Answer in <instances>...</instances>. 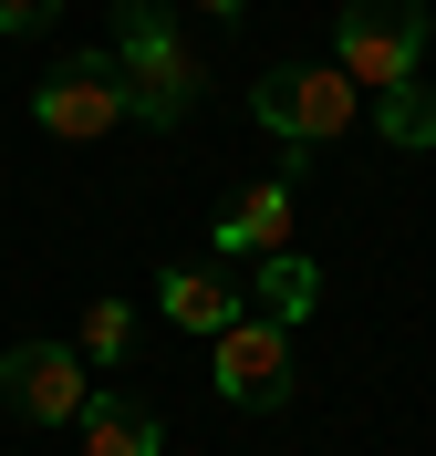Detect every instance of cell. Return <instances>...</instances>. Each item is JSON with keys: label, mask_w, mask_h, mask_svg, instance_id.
I'll return each mask as SVG.
<instances>
[{"label": "cell", "mask_w": 436, "mask_h": 456, "mask_svg": "<svg viewBox=\"0 0 436 456\" xmlns=\"http://www.w3.org/2000/svg\"><path fill=\"white\" fill-rule=\"evenodd\" d=\"M239 290H250V312H260V322H281V332H301V322L322 312V270H312L301 249H270Z\"/></svg>", "instance_id": "cell-9"}, {"label": "cell", "mask_w": 436, "mask_h": 456, "mask_svg": "<svg viewBox=\"0 0 436 456\" xmlns=\"http://www.w3.org/2000/svg\"><path fill=\"white\" fill-rule=\"evenodd\" d=\"M125 342H136V301H94L73 353H84V363H125Z\"/></svg>", "instance_id": "cell-12"}, {"label": "cell", "mask_w": 436, "mask_h": 456, "mask_svg": "<svg viewBox=\"0 0 436 456\" xmlns=\"http://www.w3.org/2000/svg\"><path fill=\"white\" fill-rule=\"evenodd\" d=\"M250 114H260L291 156H312V145H333L343 125H364V94L343 84V62H270L260 84H250Z\"/></svg>", "instance_id": "cell-3"}, {"label": "cell", "mask_w": 436, "mask_h": 456, "mask_svg": "<svg viewBox=\"0 0 436 456\" xmlns=\"http://www.w3.org/2000/svg\"><path fill=\"white\" fill-rule=\"evenodd\" d=\"M0 404H11L21 426H84L94 363L73 342H11V353H0Z\"/></svg>", "instance_id": "cell-5"}, {"label": "cell", "mask_w": 436, "mask_h": 456, "mask_svg": "<svg viewBox=\"0 0 436 456\" xmlns=\"http://www.w3.org/2000/svg\"><path fill=\"white\" fill-rule=\"evenodd\" d=\"M125 114H136V104H125V62H115V53H62L53 73H42V94H31V125L62 135V145L115 135Z\"/></svg>", "instance_id": "cell-4"}, {"label": "cell", "mask_w": 436, "mask_h": 456, "mask_svg": "<svg viewBox=\"0 0 436 456\" xmlns=\"http://www.w3.org/2000/svg\"><path fill=\"white\" fill-rule=\"evenodd\" d=\"M333 62H343V84L364 104L415 84V62H426V0H333Z\"/></svg>", "instance_id": "cell-2"}, {"label": "cell", "mask_w": 436, "mask_h": 456, "mask_svg": "<svg viewBox=\"0 0 436 456\" xmlns=\"http://www.w3.org/2000/svg\"><path fill=\"white\" fill-rule=\"evenodd\" d=\"M62 0H0V31H53Z\"/></svg>", "instance_id": "cell-13"}, {"label": "cell", "mask_w": 436, "mask_h": 456, "mask_svg": "<svg viewBox=\"0 0 436 456\" xmlns=\"http://www.w3.org/2000/svg\"><path fill=\"white\" fill-rule=\"evenodd\" d=\"M198 11H218V21H239V11H250V0H198Z\"/></svg>", "instance_id": "cell-14"}, {"label": "cell", "mask_w": 436, "mask_h": 456, "mask_svg": "<svg viewBox=\"0 0 436 456\" xmlns=\"http://www.w3.org/2000/svg\"><path fill=\"white\" fill-rule=\"evenodd\" d=\"M291 384H301V363H291V332L281 322H229L218 332V395L239 404V415H270V404H291Z\"/></svg>", "instance_id": "cell-6"}, {"label": "cell", "mask_w": 436, "mask_h": 456, "mask_svg": "<svg viewBox=\"0 0 436 456\" xmlns=\"http://www.w3.org/2000/svg\"><path fill=\"white\" fill-rule=\"evenodd\" d=\"M364 125H374L384 145H415V156H426V145H436V94L426 84H395V94L364 104Z\"/></svg>", "instance_id": "cell-11"}, {"label": "cell", "mask_w": 436, "mask_h": 456, "mask_svg": "<svg viewBox=\"0 0 436 456\" xmlns=\"http://www.w3.org/2000/svg\"><path fill=\"white\" fill-rule=\"evenodd\" d=\"M104 53L125 62V104H136V125H187L198 114V94H208V62L187 53V31H177V11L167 0H115V42Z\"/></svg>", "instance_id": "cell-1"}, {"label": "cell", "mask_w": 436, "mask_h": 456, "mask_svg": "<svg viewBox=\"0 0 436 456\" xmlns=\"http://www.w3.org/2000/svg\"><path fill=\"white\" fill-rule=\"evenodd\" d=\"M291 208H301L291 176L239 187V208H218V259H270V249H291Z\"/></svg>", "instance_id": "cell-8"}, {"label": "cell", "mask_w": 436, "mask_h": 456, "mask_svg": "<svg viewBox=\"0 0 436 456\" xmlns=\"http://www.w3.org/2000/svg\"><path fill=\"white\" fill-rule=\"evenodd\" d=\"M73 436H84V456H167V426H156L136 395H104V384H94V404H84Z\"/></svg>", "instance_id": "cell-10"}, {"label": "cell", "mask_w": 436, "mask_h": 456, "mask_svg": "<svg viewBox=\"0 0 436 456\" xmlns=\"http://www.w3.org/2000/svg\"><path fill=\"white\" fill-rule=\"evenodd\" d=\"M156 312L177 322V332H198V342H218L229 322H250V290L218 270V259H177L167 281H156Z\"/></svg>", "instance_id": "cell-7"}]
</instances>
